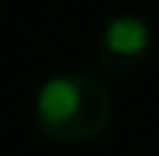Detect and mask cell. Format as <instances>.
Wrapping results in <instances>:
<instances>
[{"mask_svg":"<svg viewBox=\"0 0 159 156\" xmlns=\"http://www.w3.org/2000/svg\"><path fill=\"white\" fill-rule=\"evenodd\" d=\"M35 124L57 145H81L92 142L110 124L113 99L96 75L64 71L46 78L35 92Z\"/></svg>","mask_w":159,"mask_h":156,"instance_id":"cell-1","label":"cell"},{"mask_svg":"<svg viewBox=\"0 0 159 156\" xmlns=\"http://www.w3.org/2000/svg\"><path fill=\"white\" fill-rule=\"evenodd\" d=\"M148 50H152V29L138 14H117L102 25L99 35V64L117 75L142 68Z\"/></svg>","mask_w":159,"mask_h":156,"instance_id":"cell-2","label":"cell"}]
</instances>
